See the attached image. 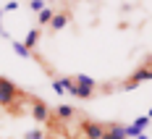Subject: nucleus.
Returning a JSON list of instances; mask_svg holds the SVG:
<instances>
[{"label": "nucleus", "instance_id": "obj_1", "mask_svg": "<svg viewBox=\"0 0 152 139\" xmlns=\"http://www.w3.org/2000/svg\"><path fill=\"white\" fill-rule=\"evenodd\" d=\"M18 97H24V92H18V87L11 79L0 76V108H13V102Z\"/></svg>", "mask_w": 152, "mask_h": 139}, {"label": "nucleus", "instance_id": "obj_2", "mask_svg": "<svg viewBox=\"0 0 152 139\" xmlns=\"http://www.w3.org/2000/svg\"><path fill=\"white\" fill-rule=\"evenodd\" d=\"M79 129H81L84 139H102V134H105V126L100 121H92V118H84Z\"/></svg>", "mask_w": 152, "mask_h": 139}, {"label": "nucleus", "instance_id": "obj_3", "mask_svg": "<svg viewBox=\"0 0 152 139\" xmlns=\"http://www.w3.org/2000/svg\"><path fill=\"white\" fill-rule=\"evenodd\" d=\"M31 118L39 121V124H47V121H50V108H47L42 100H34V102H31Z\"/></svg>", "mask_w": 152, "mask_h": 139}, {"label": "nucleus", "instance_id": "obj_4", "mask_svg": "<svg viewBox=\"0 0 152 139\" xmlns=\"http://www.w3.org/2000/svg\"><path fill=\"white\" fill-rule=\"evenodd\" d=\"M68 21H71V13L68 11H55L53 21H50V31H61L63 26H68Z\"/></svg>", "mask_w": 152, "mask_h": 139}, {"label": "nucleus", "instance_id": "obj_5", "mask_svg": "<svg viewBox=\"0 0 152 139\" xmlns=\"http://www.w3.org/2000/svg\"><path fill=\"white\" fill-rule=\"evenodd\" d=\"M129 81H131V84H142V81H152V68L150 66H142V68H137V71H134V74H131V79H129Z\"/></svg>", "mask_w": 152, "mask_h": 139}, {"label": "nucleus", "instance_id": "obj_6", "mask_svg": "<svg viewBox=\"0 0 152 139\" xmlns=\"http://www.w3.org/2000/svg\"><path fill=\"white\" fill-rule=\"evenodd\" d=\"M68 94H71V97H79V100H92V97H94V89H87V87H79V84H71V87H68Z\"/></svg>", "mask_w": 152, "mask_h": 139}, {"label": "nucleus", "instance_id": "obj_7", "mask_svg": "<svg viewBox=\"0 0 152 139\" xmlns=\"http://www.w3.org/2000/svg\"><path fill=\"white\" fill-rule=\"evenodd\" d=\"M39 34H42V29H39V26L29 29L26 40H24V47H26V50H34V47H37V42H39Z\"/></svg>", "mask_w": 152, "mask_h": 139}, {"label": "nucleus", "instance_id": "obj_8", "mask_svg": "<svg viewBox=\"0 0 152 139\" xmlns=\"http://www.w3.org/2000/svg\"><path fill=\"white\" fill-rule=\"evenodd\" d=\"M53 16H55V8H50V5H45V8H42V11L37 13V21H39V26H50Z\"/></svg>", "mask_w": 152, "mask_h": 139}, {"label": "nucleus", "instance_id": "obj_9", "mask_svg": "<svg viewBox=\"0 0 152 139\" xmlns=\"http://www.w3.org/2000/svg\"><path fill=\"white\" fill-rule=\"evenodd\" d=\"M55 116H58L61 121H71L76 116V110L71 108V105H58V108H55Z\"/></svg>", "mask_w": 152, "mask_h": 139}, {"label": "nucleus", "instance_id": "obj_10", "mask_svg": "<svg viewBox=\"0 0 152 139\" xmlns=\"http://www.w3.org/2000/svg\"><path fill=\"white\" fill-rule=\"evenodd\" d=\"M105 131L113 134L115 139H126V126H121V124H105Z\"/></svg>", "mask_w": 152, "mask_h": 139}, {"label": "nucleus", "instance_id": "obj_11", "mask_svg": "<svg viewBox=\"0 0 152 139\" xmlns=\"http://www.w3.org/2000/svg\"><path fill=\"white\" fill-rule=\"evenodd\" d=\"M74 81L79 84V87H87V89H94V87H97V81H94L92 76H87V74H76Z\"/></svg>", "mask_w": 152, "mask_h": 139}, {"label": "nucleus", "instance_id": "obj_12", "mask_svg": "<svg viewBox=\"0 0 152 139\" xmlns=\"http://www.w3.org/2000/svg\"><path fill=\"white\" fill-rule=\"evenodd\" d=\"M11 45H13L16 55H21V58H31V50H26V47H24V42H18V40H11Z\"/></svg>", "mask_w": 152, "mask_h": 139}, {"label": "nucleus", "instance_id": "obj_13", "mask_svg": "<svg viewBox=\"0 0 152 139\" xmlns=\"http://www.w3.org/2000/svg\"><path fill=\"white\" fill-rule=\"evenodd\" d=\"M45 137H47V134L42 131V129H31V131L24 134V139H45Z\"/></svg>", "mask_w": 152, "mask_h": 139}, {"label": "nucleus", "instance_id": "obj_14", "mask_svg": "<svg viewBox=\"0 0 152 139\" xmlns=\"http://www.w3.org/2000/svg\"><path fill=\"white\" fill-rule=\"evenodd\" d=\"M53 89H55V92H58V94H63V92H66V87H63V81H61V79H58V76L53 79Z\"/></svg>", "mask_w": 152, "mask_h": 139}, {"label": "nucleus", "instance_id": "obj_15", "mask_svg": "<svg viewBox=\"0 0 152 139\" xmlns=\"http://www.w3.org/2000/svg\"><path fill=\"white\" fill-rule=\"evenodd\" d=\"M29 8H31V11H37V13H39V11L45 8V3H39V0H31V3H29Z\"/></svg>", "mask_w": 152, "mask_h": 139}, {"label": "nucleus", "instance_id": "obj_16", "mask_svg": "<svg viewBox=\"0 0 152 139\" xmlns=\"http://www.w3.org/2000/svg\"><path fill=\"white\" fill-rule=\"evenodd\" d=\"M0 29H3V11H0Z\"/></svg>", "mask_w": 152, "mask_h": 139}, {"label": "nucleus", "instance_id": "obj_17", "mask_svg": "<svg viewBox=\"0 0 152 139\" xmlns=\"http://www.w3.org/2000/svg\"><path fill=\"white\" fill-rule=\"evenodd\" d=\"M137 139H147V134H142V137H137Z\"/></svg>", "mask_w": 152, "mask_h": 139}]
</instances>
